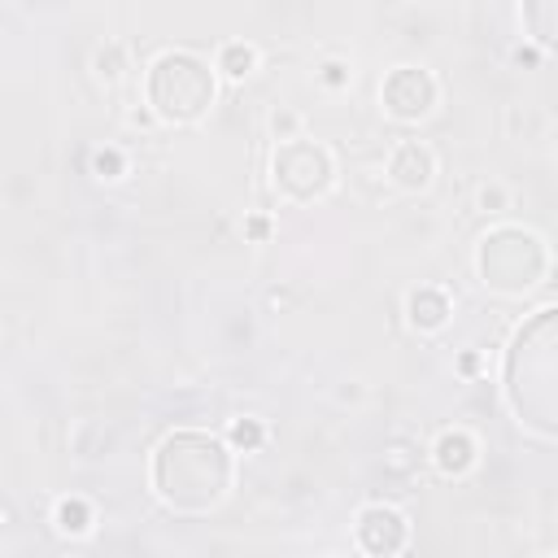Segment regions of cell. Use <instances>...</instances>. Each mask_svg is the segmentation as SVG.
Wrapping results in <instances>:
<instances>
[{"instance_id": "16", "label": "cell", "mask_w": 558, "mask_h": 558, "mask_svg": "<svg viewBox=\"0 0 558 558\" xmlns=\"http://www.w3.org/2000/svg\"><path fill=\"white\" fill-rule=\"evenodd\" d=\"M122 170H126V157L118 148H96L92 153V174L96 179H122Z\"/></svg>"}, {"instance_id": "2", "label": "cell", "mask_w": 558, "mask_h": 558, "mask_svg": "<svg viewBox=\"0 0 558 558\" xmlns=\"http://www.w3.org/2000/svg\"><path fill=\"white\" fill-rule=\"evenodd\" d=\"M231 449L209 432H170L153 453V488L170 510L205 514L231 488Z\"/></svg>"}, {"instance_id": "6", "label": "cell", "mask_w": 558, "mask_h": 558, "mask_svg": "<svg viewBox=\"0 0 558 558\" xmlns=\"http://www.w3.org/2000/svg\"><path fill=\"white\" fill-rule=\"evenodd\" d=\"M436 96H440V87H436V78L423 65H397L379 83V100H384L388 118H397V122L427 118L436 109Z\"/></svg>"}, {"instance_id": "12", "label": "cell", "mask_w": 558, "mask_h": 558, "mask_svg": "<svg viewBox=\"0 0 558 558\" xmlns=\"http://www.w3.org/2000/svg\"><path fill=\"white\" fill-rule=\"evenodd\" d=\"M52 519H57V527H61L65 536H83V532H92V506H87L83 497H61L57 510H52Z\"/></svg>"}, {"instance_id": "10", "label": "cell", "mask_w": 558, "mask_h": 558, "mask_svg": "<svg viewBox=\"0 0 558 558\" xmlns=\"http://www.w3.org/2000/svg\"><path fill=\"white\" fill-rule=\"evenodd\" d=\"M475 458H480V445H475V436L462 432V427L440 432L436 445H432V462H436L445 475H466V471L475 466Z\"/></svg>"}, {"instance_id": "21", "label": "cell", "mask_w": 558, "mask_h": 558, "mask_svg": "<svg viewBox=\"0 0 558 558\" xmlns=\"http://www.w3.org/2000/svg\"><path fill=\"white\" fill-rule=\"evenodd\" d=\"M514 61H519V65H536L541 52H536V48H514Z\"/></svg>"}, {"instance_id": "18", "label": "cell", "mask_w": 558, "mask_h": 558, "mask_svg": "<svg viewBox=\"0 0 558 558\" xmlns=\"http://www.w3.org/2000/svg\"><path fill=\"white\" fill-rule=\"evenodd\" d=\"M318 78H323L327 87H344V83H349V65H344V61H323Z\"/></svg>"}, {"instance_id": "11", "label": "cell", "mask_w": 558, "mask_h": 558, "mask_svg": "<svg viewBox=\"0 0 558 558\" xmlns=\"http://www.w3.org/2000/svg\"><path fill=\"white\" fill-rule=\"evenodd\" d=\"M214 70L222 74V78H248L253 70H257V48L253 44H244V39H227L222 48H218V61H214Z\"/></svg>"}, {"instance_id": "17", "label": "cell", "mask_w": 558, "mask_h": 558, "mask_svg": "<svg viewBox=\"0 0 558 558\" xmlns=\"http://www.w3.org/2000/svg\"><path fill=\"white\" fill-rule=\"evenodd\" d=\"M296 126H301V118H296L292 109H275V113H270V131L279 135V144H283V140H296Z\"/></svg>"}, {"instance_id": "20", "label": "cell", "mask_w": 558, "mask_h": 558, "mask_svg": "<svg viewBox=\"0 0 558 558\" xmlns=\"http://www.w3.org/2000/svg\"><path fill=\"white\" fill-rule=\"evenodd\" d=\"M248 235H253V240H266V235H270V222H266V218H248Z\"/></svg>"}, {"instance_id": "19", "label": "cell", "mask_w": 558, "mask_h": 558, "mask_svg": "<svg viewBox=\"0 0 558 558\" xmlns=\"http://www.w3.org/2000/svg\"><path fill=\"white\" fill-rule=\"evenodd\" d=\"M501 205H506V192H501V187H497V183H493V187H484V192H480V209H488V214H497V209H501Z\"/></svg>"}, {"instance_id": "7", "label": "cell", "mask_w": 558, "mask_h": 558, "mask_svg": "<svg viewBox=\"0 0 558 558\" xmlns=\"http://www.w3.org/2000/svg\"><path fill=\"white\" fill-rule=\"evenodd\" d=\"M410 541V523L401 510L392 506H366L357 514V545L371 554V558H397Z\"/></svg>"}, {"instance_id": "13", "label": "cell", "mask_w": 558, "mask_h": 558, "mask_svg": "<svg viewBox=\"0 0 558 558\" xmlns=\"http://www.w3.org/2000/svg\"><path fill=\"white\" fill-rule=\"evenodd\" d=\"M262 440H266L262 418H231V423H227V440H222V445L253 453V449H262Z\"/></svg>"}, {"instance_id": "5", "label": "cell", "mask_w": 558, "mask_h": 558, "mask_svg": "<svg viewBox=\"0 0 558 558\" xmlns=\"http://www.w3.org/2000/svg\"><path fill=\"white\" fill-rule=\"evenodd\" d=\"M270 179H275V187H279L288 201L305 205V201H318V196L331 187L336 161H331V153H327L323 144L296 135V140H283V144L275 148V157H270Z\"/></svg>"}, {"instance_id": "1", "label": "cell", "mask_w": 558, "mask_h": 558, "mask_svg": "<svg viewBox=\"0 0 558 558\" xmlns=\"http://www.w3.org/2000/svg\"><path fill=\"white\" fill-rule=\"evenodd\" d=\"M506 401L527 432H558V310L541 305L506 349Z\"/></svg>"}, {"instance_id": "15", "label": "cell", "mask_w": 558, "mask_h": 558, "mask_svg": "<svg viewBox=\"0 0 558 558\" xmlns=\"http://www.w3.org/2000/svg\"><path fill=\"white\" fill-rule=\"evenodd\" d=\"M96 74L105 78V83H118L122 78V70H126V52H122V44H105V48H96Z\"/></svg>"}, {"instance_id": "8", "label": "cell", "mask_w": 558, "mask_h": 558, "mask_svg": "<svg viewBox=\"0 0 558 558\" xmlns=\"http://www.w3.org/2000/svg\"><path fill=\"white\" fill-rule=\"evenodd\" d=\"M432 174H436V153H432L427 144L405 140V144L392 148V157H388V179H392L401 192H423V187L432 183Z\"/></svg>"}, {"instance_id": "9", "label": "cell", "mask_w": 558, "mask_h": 558, "mask_svg": "<svg viewBox=\"0 0 558 558\" xmlns=\"http://www.w3.org/2000/svg\"><path fill=\"white\" fill-rule=\"evenodd\" d=\"M449 314H453V305H449L445 288L423 283V288H414V292L405 296V318H410V327H418V331H440V327L449 323Z\"/></svg>"}, {"instance_id": "4", "label": "cell", "mask_w": 558, "mask_h": 558, "mask_svg": "<svg viewBox=\"0 0 558 558\" xmlns=\"http://www.w3.org/2000/svg\"><path fill=\"white\" fill-rule=\"evenodd\" d=\"M475 270H480V283L488 292H501V296H523L532 292L545 270H549V248L536 231H523V227H493L484 240H480V253H475Z\"/></svg>"}, {"instance_id": "22", "label": "cell", "mask_w": 558, "mask_h": 558, "mask_svg": "<svg viewBox=\"0 0 558 558\" xmlns=\"http://www.w3.org/2000/svg\"><path fill=\"white\" fill-rule=\"evenodd\" d=\"M458 371H462V375H475V371H480V357H475V353H462V357H458Z\"/></svg>"}, {"instance_id": "14", "label": "cell", "mask_w": 558, "mask_h": 558, "mask_svg": "<svg viewBox=\"0 0 558 558\" xmlns=\"http://www.w3.org/2000/svg\"><path fill=\"white\" fill-rule=\"evenodd\" d=\"M523 17H527V22H536V39L549 48V44H554V22H558V4H554V0L527 4V9H523Z\"/></svg>"}, {"instance_id": "3", "label": "cell", "mask_w": 558, "mask_h": 558, "mask_svg": "<svg viewBox=\"0 0 558 558\" xmlns=\"http://www.w3.org/2000/svg\"><path fill=\"white\" fill-rule=\"evenodd\" d=\"M218 96V78L209 70V61H201L196 52H161L148 65L144 78V100L161 122H201L209 113Z\"/></svg>"}]
</instances>
